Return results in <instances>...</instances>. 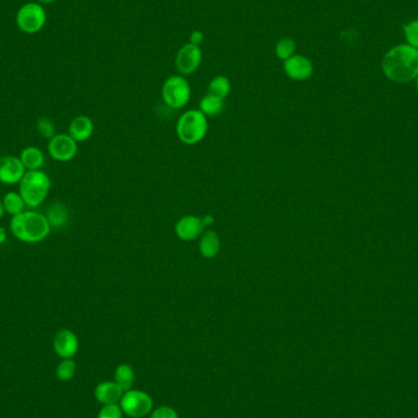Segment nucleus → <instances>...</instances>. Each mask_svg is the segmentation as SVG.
Wrapping results in <instances>:
<instances>
[{"label":"nucleus","instance_id":"9d476101","mask_svg":"<svg viewBox=\"0 0 418 418\" xmlns=\"http://www.w3.org/2000/svg\"><path fill=\"white\" fill-rule=\"evenodd\" d=\"M27 170L20 157L5 156L0 158V182L4 185H17L23 180Z\"/></svg>","mask_w":418,"mask_h":418},{"label":"nucleus","instance_id":"bb28decb","mask_svg":"<svg viewBox=\"0 0 418 418\" xmlns=\"http://www.w3.org/2000/svg\"><path fill=\"white\" fill-rule=\"evenodd\" d=\"M97 418H123V410L118 404L104 405Z\"/></svg>","mask_w":418,"mask_h":418},{"label":"nucleus","instance_id":"6e6552de","mask_svg":"<svg viewBox=\"0 0 418 418\" xmlns=\"http://www.w3.org/2000/svg\"><path fill=\"white\" fill-rule=\"evenodd\" d=\"M204 60V51L201 47L185 43L176 53L175 68L179 75L188 76L193 75L201 68Z\"/></svg>","mask_w":418,"mask_h":418},{"label":"nucleus","instance_id":"20e7f679","mask_svg":"<svg viewBox=\"0 0 418 418\" xmlns=\"http://www.w3.org/2000/svg\"><path fill=\"white\" fill-rule=\"evenodd\" d=\"M208 132V120L199 109L187 110L181 115L176 123V135L182 143L187 146H195Z\"/></svg>","mask_w":418,"mask_h":418},{"label":"nucleus","instance_id":"aec40b11","mask_svg":"<svg viewBox=\"0 0 418 418\" xmlns=\"http://www.w3.org/2000/svg\"><path fill=\"white\" fill-rule=\"evenodd\" d=\"M3 204H4L6 214L12 215V217L23 213L27 208L23 196L16 191L5 193V196L3 197Z\"/></svg>","mask_w":418,"mask_h":418},{"label":"nucleus","instance_id":"393cba45","mask_svg":"<svg viewBox=\"0 0 418 418\" xmlns=\"http://www.w3.org/2000/svg\"><path fill=\"white\" fill-rule=\"evenodd\" d=\"M36 129L38 131L43 138L47 140H51L54 136L57 135V127L53 120L49 119L48 116H42L40 119L37 120V124H36Z\"/></svg>","mask_w":418,"mask_h":418},{"label":"nucleus","instance_id":"f8f14e48","mask_svg":"<svg viewBox=\"0 0 418 418\" xmlns=\"http://www.w3.org/2000/svg\"><path fill=\"white\" fill-rule=\"evenodd\" d=\"M204 218L197 215H184L176 221L175 234L182 241H195L204 232Z\"/></svg>","mask_w":418,"mask_h":418},{"label":"nucleus","instance_id":"473e14b6","mask_svg":"<svg viewBox=\"0 0 418 418\" xmlns=\"http://www.w3.org/2000/svg\"><path fill=\"white\" fill-rule=\"evenodd\" d=\"M416 87H417V90H418V76H417V77H416Z\"/></svg>","mask_w":418,"mask_h":418},{"label":"nucleus","instance_id":"cd10ccee","mask_svg":"<svg viewBox=\"0 0 418 418\" xmlns=\"http://www.w3.org/2000/svg\"><path fill=\"white\" fill-rule=\"evenodd\" d=\"M151 418H179V416L173 407L162 406L151 413Z\"/></svg>","mask_w":418,"mask_h":418},{"label":"nucleus","instance_id":"b1692460","mask_svg":"<svg viewBox=\"0 0 418 418\" xmlns=\"http://www.w3.org/2000/svg\"><path fill=\"white\" fill-rule=\"evenodd\" d=\"M76 369H77V365L73 358H62L57 366L56 374L62 382H69L74 378Z\"/></svg>","mask_w":418,"mask_h":418},{"label":"nucleus","instance_id":"0eeeda50","mask_svg":"<svg viewBox=\"0 0 418 418\" xmlns=\"http://www.w3.org/2000/svg\"><path fill=\"white\" fill-rule=\"evenodd\" d=\"M120 407L130 417H145L152 411V397L141 390H127L120 400Z\"/></svg>","mask_w":418,"mask_h":418},{"label":"nucleus","instance_id":"7ed1b4c3","mask_svg":"<svg viewBox=\"0 0 418 418\" xmlns=\"http://www.w3.org/2000/svg\"><path fill=\"white\" fill-rule=\"evenodd\" d=\"M51 187V179L45 171L27 170L19 184V193L29 208H37L48 197Z\"/></svg>","mask_w":418,"mask_h":418},{"label":"nucleus","instance_id":"7c9ffc66","mask_svg":"<svg viewBox=\"0 0 418 418\" xmlns=\"http://www.w3.org/2000/svg\"><path fill=\"white\" fill-rule=\"evenodd\" d=\"M5 215V209H4V204H3V199H0V219Z\"/></svg>","mask_w":418,"mask_h":418},{"label":"nucleus","instance_id":"2eb2a0df","mask_svg":"<svg viewBox=\"0 0 418 418\" xmlns=\"http://www.w3.org/2000/svg\"><path fill=\"white\" fill-rule=\"evenodd\" d=\"M124 395V390L120 388L115 382H102L97 385L95 389V397L97 402L103 405L118 404Z\"/></svg>","mask_w":418,"mask_h":418},{"label":"nucleus","instance_id":"423d86ee","mask_svg":"<svg viewBox=\"0 0 418 418\" xmlns=\"http://www.w3.org/2000/svg\"><path fill=\"white\" fill-rule=\"evenodd\" d=\"M47 23V12L38 1L23 4L16 14V25L23 34H38Z\"/></svg>","mask_w":418,"mask_h":418},{"label":"nucleus","instance_id":"5701e85b","mask_svg":"<svg viewBox=\"0 0 418 418\" xmlns=\"http://www.w3.org/2000/svg\"><path fill=\"white\" fill-rule=\"evenodd\" d=\"M296 49H297V45H296V40L294 38L283 37V38L278 40L277 45H275V56L280 60L285 62L286 59L296 54Z\"/></svg>","mask_w":418,"mask_h":418},{"label":"nucleus","instance_id":"f03ea898","mask_svg":"<svg viewBox=\"0 0 418 418\" xmlns=\"http://www.w3.org/2000/svg\"><path fill=\"white\" fill-rule=\"evenodd\" d=\"M10 232L21 243H38L49 236L51 228L45 214L36 210H25L12 217Z\"/></svg>","mask_w":418,"mask_h":418},{"label":"nucleus","instance_id":"2f4dec72","mask_svg":"<svg viewBox=\"0 0 418 418\" xmlns=\"http://www.w3.org/2000/svg\"><path fill=\"white\" fill-rule=\"evenodd\" d=\"M40 4H51V3H54V1H57V0H37Z\"/></svg>","mask_w":418,"mask_h":418},{"label":"nucleus","instance_id":"f257e3e1","mask_svg":"<svg viewBox=\"0 0 418 418\" xmlns=\"http://www.w3.org/2000/svg\"><path fill=\"white\" fill-rule=\"evenodd\" d=\"M382 69L385 76L394 82L413 81L418 76V49L410 45H396L385 54Z\"/></svg>","mask_w":418,"mask_h":418},{"label":"nucleus","instance_id":"4be33fe9","mask_svg":"<svg viewBox=\"0 0 418 418\" xmlns=\"http://www.w3.org/2000/svg\"><path fill=\"white\" fill-rule=\"evenodd\" d=\"M115 383L119 385L124 391L131 390L135 383V373L130 365H120L115 369Z\"/></svg>","mask_w":418,"mask_h":418},{"label":"nucleus","instance_id":"6ab92c4d","mask_svg":"<svg viewBox=\"0 0 418 418\" xmlns=\"http://www.w3.org/2000/svg\"><path fill=\"white\" fill-rule=\"evenodd\" d=\"M225 107V103L224 99H221L218 97L213 96V95H209L207 93L206 96L201 99L199 102V110L207 116V118H213V116H218L219 114L223 113Z\"/></svg>","mask_w":418,"mask_h":418},{"label":"nucleus","instance_id":"9b49d317","mask_svg":"<svg viewBox=\"0 0 418 418\" xmlns=\"http://www.w3.org/2000/svg\"><path fill=\"white\" fill-rule=\"evenodd\" d=\"M284 73L293 81H306L313 75V64L302 54H295L283 62Z\"/></svg>","mask_w":418,"mask_h":418},{"label":"nucleus","instance_id":"412c9836","mask_svg":"<svg viewBox=\"0 0 418 418\" xmlns=\"http://www.w3.org/2000/svg\"><path fill=\"white\" fill-rule=\"evenodd\" d=\"M230 90H232V82L224 75H218L209 82V95H213L221 99H225L226 97L230 95Z\"/></svg>","mask_w":418,"mask_h":418},{"label":"nucleus","instance_id":"a878e982","mask_svg":"<svg viewBox=\"0 0 418 418\" xmlns=\"http://www.w3.org/2000/svg\"><path fill=\"white\" fill-rule=\"evenodd\" d=\"M404 32L408 45L418 49V20L411 21L404 26Z\"/></svg>","mask_w":418,"mask_h":418},{"label":"nucleus","instance_id":"c756f323","mask_svg":"<svg viewBox=\"0 0 418 418\" xmlns=\"http://www.w3.org/2000/svg\"><path fill=\"white\" fill-rule=\"evenodd\" d=\"M6 238H8V235H6L5 229L3 226H0V245L5 243Z\"/></svg>","mask_w":418,"mask_h":418},{"label":"nucleus","instance_id":"4468645a","mask_svg":"<svg viewBox=\"0 0 418 418\" xmlns=\"http://www.w3.org/2000/svg\"><path fill=\"white\" fill-rule=\"evenodd\" d=\"M93 132H95V124L90 116L86 115L76 116L69 125V135L71 136L77 143L90 140Z\"/></svg>","mask_w":418,"mask_h":418},{"label":"nucleus","instance_id":"a211bd4d","mask_svg":"<svg viewBox=\"0 0 418 418\" xmlns=\"http://www.w3.org/2000/svg\"><path fill=\"white\" fill-rule=\"evenodd\" d=\"M20 159L26 170H40L45 165V156L40 148L29 146V147L23 148L21 151Z\"/></svg>","mask_w":418,"mask_h":418},{"label":"nucleus","instance_id":"1a4fd4ad","mask_svg":"<svg viewBox=\"0 0 418 418\" xmlns=\"http://www.w3.org/2000/svg\"><path fill=\"white\" fill-rule=\"evenodd\" d=\"M47 148L51 158L60 163L73 160L79 151L77 142L69 134H57L48 141Z\"/></svg>","mask_w":418,"mask_h":418},{"label":"nucleus","instance_id":"f3484780","mask_svg":"<svg viewBox=\"0 0 418 418\" xmlns=\"http://www.w3.org/2000/svg\"><path fill=\"white\" fill-rule=\"evenodd\" d=\"M45 217L51 229H62L70 221V212L65 204L62 202H54L49 206Z\"/></svg>","mask_w":418,"mask_h":418},{"label":"nucleus","instance_id":"c85d7f7f","mask_svg":"<svg viewBox=\"0 0 418 418\" xmlns=\"http://www.w3.org/2000/svg\"><path fill=\"white\" fill-rule=\"evenodd\" d=\"M204 32H202V31H199V29H195V31H193L191 34H190V40H188V43L201 47V45L204 43Z\"/></svg>","mask_w":418,"mask_h":418},{"label":"nucleus","instance_id":"ddd939ff","mask_svg":"<svg viewBox=\"0 0 418 418\" xmlns=\"http://www.w3.org/2000/svg\"><path fill=\"white\" fill-rule=\"evenodd\" d=\"M79 338L70 329H60L54 339L53 349L60 358H73L79 351Z\"/></svg>","mask_w":418,"mask_h":418},{"label":"nucleus","instance_id":"39448f33","mask_svg":"<svg viewBox=\"0 0 418 418\" xmlns=\"http://www.w3.org/2000/svg\"><path fill=\"white\" fill-rule=\"evenodd\" d=\"M162 98L170 109L186 107L191 99L190 82L182 75L170 76L162 87Z\"/></svg>","mask_w":418,"mask_h":418},{"label":"nucleus","instance_id":"dca6fc26","mask_svg":"<svg viewBox=\"0 0 418 418\" xmlns=\"http://www.w3.org/2000/svg\"><path fill=\"white\" fill-rule=\"evenodd\" d=\"M198 247L204 258H214L221 252V238L214 230H207L202 234Z\"/></svg>","mask_w":418,"mask_h":418}]
</instances>
